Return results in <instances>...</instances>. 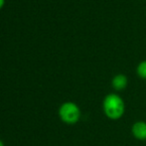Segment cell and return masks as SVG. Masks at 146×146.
I'll return each mask as SVG.
<instances>
[{"mask_svg": "<svg viewBox=\"0 0 146 146\" xmlns=\"http://www.w3.org/2000/svg\"><path fill=\"white\" fill-rule=\"evenodd\" d=\"M102 110L108 118L117 120L125 112V102L118 94L111 92L104 96L102 100Z\"/></svg>", "mask_w": 146, "mask_h": 146, "instance_id": "6da1fadb", "label": "cell"}, {"mask_svg": "<svg viewBox=\"0 0 146 146\" xmlns=\"http://www.w3.org/2000/svg\"><path fill=\"white\" fill-rule=\"evenodd\" d=\"M58 115L62 121L66 124L74 125L81 119L82 110L80 106L74 102H65L60 106Z\"/></svg>", "mask_w": 146, "mask_h": 146, "instance_id": "7a4b0ae2", "label": "cell"}, {"mask_svg": "<svg viewBox=\"0 0 146 146\" xmlns=\"http://www.w3.org/2000/svg\"><path fill=\"white\" fill-rule=\"evenodd\" d=\"M5 1L6 0H0V9H2L4 6V4H5Z\"/></svg>", "mask_w": 146, "mask_h": 146, "instance_id": "8992f818", "label": "cell"}, {"mask_svg": "<svg viewBox=\"0 0 146 146\" xmlns=\"http://www.w3.org/2000/svg\"><path fill=\"white\" fill-rule=\"evenodd\" d=\"M0 146H5V145H4V143H3V141H2V140H0Z\"/></svg>", "mask_w": 146, "mask_h": 146, "instance_id": "52a82bcc", "label": "cell"}, {"mask_svg": "<svg viewBox=\"0 0 146 146\" xmlns=\"http://www.w3.org/2000/svg\"><path fill=\"white\" fill-rule=\"evenodd\" d=\"M136 74L140 79L146 80V61H142L136 68Z\"/></svg>", "mask_w": 146, "mask_h": 146, "instance_id": "5b68a950", "label": "cell"}, {"mask_svg": "<svg viewBox=\"0 0 146 146\" xmlns=\"http://www.w3.org/2000/svg\"><path fill=\"white\" fill-rule=\"evenodd\" d=\"M131 133L133 137L139 141L146 140V121L137 120L131 126Z\"/></svg>", "mask_w": 146, "mask_h": 146, "instance_id": "3957f363", "label": "cell"}, {"mask_svg": "<svg viewBox=\"0 0 146 146\" xmlns=\"http://www.w3.org/2000/svg\"><path fill=\"white\" fill-rule=\"evenodd\" d=\"M128 86V79L123 74H117L111 80V87L116 92H122Z\"/></svg>", "mask_w": 146, "mask_h": 146, "instance_id": "277c9868", "label": "cell"}]
</instances>
